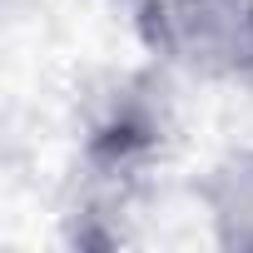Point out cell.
Listing matches in <instances>:
<instances>
[{"mask_svg":"<svg viewBox=\"0 0 253 253\" xmlns=\"http://www.w3.org/2000/svg\"><path fill=\"white\" fill-rule=\"evenodd\" d=\"M179 139L174 75L149 60V70H119L84 89L80 99V199L65 213V238L75 248L129 243V218Z\"/></svg>","mask_w":253,"mask_h":253,"instance_id":"6da1fadb","label":"cell"},{"mask_svg":"<svg viewBox=\"0 0 253 253\" xmlns=\"http://www.w3.org/2000/svg\"><path fill=\"white\" fill-rule=\"evenodd\" d=\"M134 35L174 80L253 89V0H129Z\"/></svg>","mask_w":253,"mask_h":253,"instance_id":"7a4b0ae2","label":"cell"},{"mask_svg":"<svg viewBox=\"0 0 253 253\" xmlns=\"http://www.w3.org/2000/svg\"><path fill=\"white\" fill-rule=\"evenodd\" d=\"M194 204L209 223L213 248L253 253V144L223 149L194 184Z\"/></svg>","mask_w":253,"mask_h":253,"instance_id":"3957f363","label":"cell"}]
</instances>
